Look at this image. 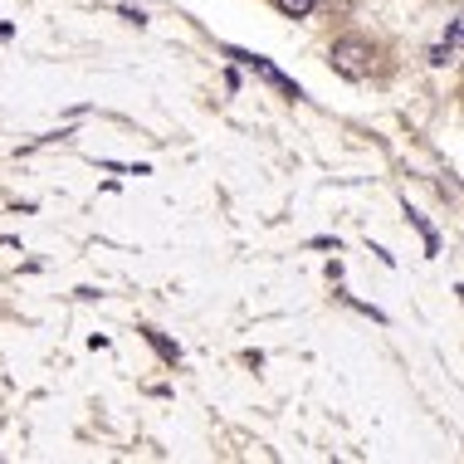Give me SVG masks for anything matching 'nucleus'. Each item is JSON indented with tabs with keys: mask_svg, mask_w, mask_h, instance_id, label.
I'll return each instance as SVG.
<instances>
[{
	"mask_svg": "<svg viewBox=\"0 0 464 464\" xmlns=\"http://www.w3.org/2000/svg\"><path fill=\"white\" fill-rule=\"evenodd\" d=\"M460 29H464V25H460V15H455V20H450V29H445V45H450V49H460Z\"/></svg>",
	"mask_w": 464,
	"mask_h": 464,
	"instance_id": "5",
	"label": "nucleus"
},
{
	"mask_svg": "<svg viewBox=\"0 0 464 464\" xmlns=\"http://www.w3.org/2000/svg\"><path fill=\"white\" fill-rule=\"evenodd\" d=\"M225 54H230V59H240L244 69H254V74H260L264 84H274L278 93H284V98H303V88H298L294 79H284V74H278V69H274L264 54H250V49H225Z\"/></svg>",
	"mask_w": 464,
	"mask_h": 464,
	"instance_id": "2",
	"label": "nucleus"
},
{
	"mask_svg": "<svg viewBox=\"0 0 464 464\" xmlns=\"http://www.w3.org/2000/svg\"><path fill=\"white\" fill-rule=\"evenodd\" d=\"M278 10H284V15H294V20H303V15H313V5L318 0H274Z\"/></svg>",
	"mask_w": 464,
	"mask_h": 464,
	"instance_id": "4",
	"label": "nucleus"
},
{
	"mask_svg": "<svg viewBox=\"0 0 464 464\" xmlns=\"http://www.w3.org/2000/svg\"><path fill=\"white\" fill-rule=\"evenodd\" d=\"M327 59H333V69H337L343 79H352V84L371 79V69H377V49H371V39H362V35H343V39H333Z\"/></svg>",
	"mask_w": 464,
	"mask_h": 464,
	"instance_id": "1",
	"label": "nucleus"
},
{
	"mask_svg": "<svg viewBox=\"0 0 464 464\" xmlns=\"http://www.w3.org/2000/svg\"><path fill=\"white\" fill-rule=\"evenodd\" d=\"M142 337H147V343H152V347H157V352H162V362H171V367L181 362V347L171 343L167 333H157V327H142Z\"/></svg>",
	"mask_w": 464,
	"mask_h": 464,
	"instance_id": "3",
	"label": "nucleus"
}]
</instances>
